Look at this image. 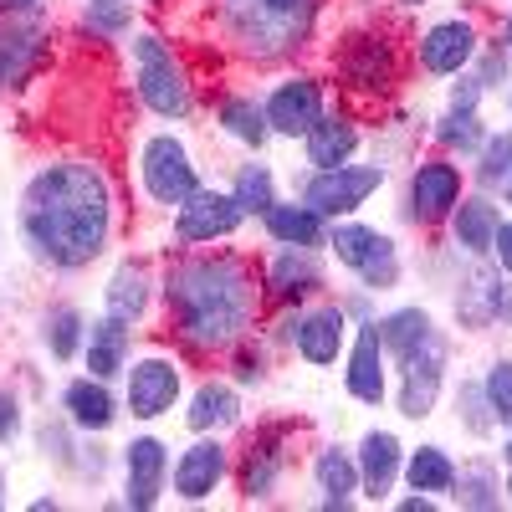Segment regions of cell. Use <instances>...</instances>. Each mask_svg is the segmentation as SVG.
<instances>
[{
  "label": "cell",
  "mask_w": 512,
  "mask_h": 512,
  "mask_svg": "<svg viewBox=\"0 0 512 512\" xmlns=\"http://www.w3.org/2000/svg\"><path fill=\"white\" fill-rule=\"evenodd\" d=\"M262 108H267V123H272V134H282V139H303L308 128L323 118V82L313 77V72H292V77H282L277 88L262 98Z\"/></svg>",
  "instance_id": "17"
},
{
  "label": "cell",
  "mask_w": 512,
  "mask_h": 512,
  "mask_svg": "<svg viewBox=\"0 0 512 512\" xmlns=\"http://www.w3.org/2000/svg\"><path fill=\"white\" fill-rule=\"evenodd\" d=\"M461 82H451V108H466V113H477V103H482V77L477 72H456Z\"/></svg>",
  "instance_id": "43"
},
{
  "label": "cell",
  "mask_w": 512,
  "mask_h": 512,
  "mask_svg": "<svg viewBox=\"0 0 512 512\" xmlns=\"http://www.w3.org/2000/svg\"><path fill=\"white\" fill-rule=\"evenodd\" d=\"M461 164L451 154H431L410 169V190H405V216L415 226H446L451 210L461 205Z\"/></svg>",
  "instance_id": "10"
},
{
  "label": "cell",
  "mask_w": 512,
  "mask_h": 512,
  "mask_svg": "<svg viewBox=\"0 0 512 512\" xmlns=\"http://www.w3.org/2000/svg\"><path fill=\"white\" fill-rule=\"evenodd\" d=\"M47 47H52V31L36 16H0V93L31 82L47 62Z\"/></svg>",
  "instance_id": "16"
},
{
  "label": "cell",
  "mask_w": 512,
  "mask_h": 512,
  "mask_svg": "<svg viewBox=\"0 0 512 512\" xmlns=\"http://www.w3.org/2000/svg\"><path fill=\"white\" fill-rule=\"evenodd\" d=\"M231 195H236V205L246 210V216H256V221H262L267 210L277 205V175H272L267 164H256V159H251V164H241V169H236Z\"/></svg>",
  "instance_id": "38"
},
{
  "label": "cell",
  "mask_w": 512,
  "mask_h": 512,
  "mask_svg": "<svg viewBox=\"0 0 512 512\" xmlns=\"http://www.w3.org/2000/svg\"><path fill=\"white\" fill-rule=\"evenodd\" d=\"M502 492H507V502H512V472H507V482H502Z\"/></svg>",
  "instance_id": "52"
},
{
  "label": "cell",
  "mask_w": 512,
  "mask_h": 512,
  "mask_svg": "<svg viewBox=\"0 0 512 512\" xmlns=\"http://www.w3.org/2000/svg\"><path fill=\"white\" fill-rule=\"evenodd\" d=\"M236 420H241V395H236L231 379H205L200 390L190 395V405H185V425L195 436H216V431H226V425H236Z\"/></svg>",
  "instance_id": "29"
},
{
  "label": "cell",
  "mask_w": 512,
  "mask_h": 512,
  "mask_svg": "<svg viewBox=\"0 0 512 512\" xmlns=\"http://www.w3.org/2000/svg\"><path fill=\"white\" fill-rule=\"evenodd\" d=\"M21 436V400L11 390H0V446H11Z\"/></svg>",
  "instance_id": "44"
},
{
  "label": "cell",
  "mask_w": 512,
  "mask_h": 512,
  "mask_svg": "<svg viewBox=\"0 0 512 512\" xmlns=\"http://www.w3.org/2000/svg\"><path fill=\"white\" fill-rule=\"evenodd\" d=\"M512 175V134H487V144L477 149V169H472V180L482 190H502Z\"/></svg>",
  "instance_id": "40"
},
{
  "label": "cell",
  "mask_w": 512,
  "mask_h": 512,
  "mask_svg": "<svg viewBox=\"0 0 512 512\" xmlns=\"http://www.w3.org/2000/svg\"><path fill=\"white\" fill-rule=\"evenodd\" d=\"M262 226H267V236H272L277 246H308V251H323L333 221L323 216V210H313L308 200H277L267 216H262Z\"/></svg>",
  "instance_id": "26"
},
{
  "label": "cell",
  "mask_w": 512,
  "mask_h": 512,
  "mask_svg": "<svg viewBox=\"0 0 512 512\" xmlns=\"http://www.w3.org/2000/svg\"><path fill=\"white\" fill-rule=\"evenodd\" d=\"M441 384H446V333L436 328L415 354L400 359V390H395V405L405 420H425L441 400Z\"/></svg>",
  "instance_id": "12"
},
{
  "label": "cell",
  "mask_w": 512,
  "mask_h": 512,
  "mask_svg": "<svg viewBox=\"0 0 512 512\" xmlns=\"http://www.w3.org/2000/svg\"><path fill=\"white\" fill-rule=\"evenodd\" d=\"M344 390H349L359 405H384V395H390V359H384V344H379L374 318H364V323H359L354 344H349Z\"/></svg>",
  "instance_id": "21"
},
{
  "label": "cell",
  "mask_w": 512,
  "mask_h": 512,
  "mask_svg": "<svg viewBox=\"0 0 512 512\" xmlns=\"http://www.w3.org/2000/svg\"><path fill=\"white\" fill-rule=\"evenodd\" d=\"M226 472H231V451L216 436H200V441H190L175 456L169 482H175V497L180 502H205V497H216V487L226 482Z\"/></svg>",
  "instance_id": "19"
},
{
  "label": "cell",
  "mask_w": 512,
  "mask_h": 512,
  "mask_svg": "<svg viewBox=\"0 0 512 512\" xmlns=\"http://www.w3.org/2000/svg\"><path fill=\"white\" fill-rule=\"evenodd\" d=\"M507 113H512V93H507Z\"/></svg>",
  "instance_id": "56"
},
{
  "label": "cell",
  "mask_w": 512,
  "mask_h": 512,
  "mask_svg": "<svg viewBox=\"0 0 512 512\" xmlns=\"http://www.w3.org/2000/svg\"><path fill=\"white\" fill-rule=\"evenodd\" d=\"M128 344H134V333H128V323L118 318H98L88 323V344H82V359H88V374L93 379H113L128 369Z\"/></svg>",
  "instance_id": "30"
},
{
  "label": "cell",
  "mask_w": 512,
  "mask_h": 512,
  "mask_svg": "<svg viewBox=\"0 0 512 512\" xmlns=\"http://www.w3.org/2000/svg\"><path fill=\"white\" fill-rule=\"evenodd\" d=\"M431 134H436V144H441V154H477L482 144H487V128H482V113H466V108H446L441 118H436V128H431Z\"/></svg>",
  "instance_id": "37"
},
{
  "label": "cell",
  "mask_w": 512,
  "mask_h": 512,
  "mask_svg": "<svg viewBox=\"0 0 512 512\" xmlns=\"http://www.w3.org/2000/svg\"><path fill=\"white\" fill-rule=\"evenodd\" d=\"M41 344H47V354L57 364L77 359L82 344H88V318H82L72 303H52L47 313H41Z\"/></svg>",
  "instance_id": "35"
},
{
  "label": "cell",
  "mask_w": 512,
  "mask_h": 512,
  "mask_svg": "<svg viewBox=\"0 0 512 512\" xmlns=\"http://www.w3.org/2000/svg\"><path fill=\"white\" fill-rule=\"evenodd\" d=\"M149 297H154L149 267H144V262H118V272H113L108 287H103V313L134 328V323L149 313Z\"/></svg>",
  "instance_id": "28"
},
{
  "label": "cell",
  "mask_w": 512,
  "mask_h": 512,
  "mask_svg": "<svg viewBox=\"0 0 512 512\" xmlns=\"http://www.w3.org/2000/svg\"><path fill=\"white\" fill-rule=\"evenodd\" d=\"M159 292L185 354H231L267 303L262 272L241 251H185L164 267Z\"/></svg>",
  "instance_id": "2"
},
{
  "label": "cell",
  "mask_w": 512,
  "mask_h": 512,
  "mask_svg": "<svg viewBox=\"0 0 512 512\" xmlns=\"http://www.w3.org/2000/svg\"><path fill=\"white\" fill-rule=\"evenodd\" d=\"M502 461L512 466V431H507V441H502Z\"/></svg>",
  "instance_id": "51"
},
{
  "label": "cell",
  "mask_w": 512,
  "mask_h": 512,
  "mask_svg": "<svg viewBox=\"0 0 512 512\" xmlns=\"http://www.w3.org/2000/svg\"><path fill=\"white\" fill-rule=\"evenodd\" d=\"M451 502L466 507V512H497L502 507V477L492 472L487 461H466V466H456Z\"/></svg>",
  "instance_id": "36"
},
{
  "label": "cell",
  "mask_w": 512,
  "mask_h": 512,
  "mask_svg": "<svg viewBox=\"0 0 512 512\" xmlns=\"http://www.w3.org/2000/svg\"><path fill=\"white\" fill-rule=\"evenodd\" d=\"M287 436H292V425H262L246 451H241V497L246 502H267L287 472Z\"/></svg>",
  "instance_id": "20"
},
{
  "label": "cell",
  "mask_w": 512,
  "mask_h": 512,
  "mask_svg": "<svg viewBox=\"0 0 512 512\" xmlns=\"http://www.w3.org/2000/svg\"><path fill=\"white\" fill-rule=\"evenodd\" d=\"M390 180L384 164H338V169H308V180L297 185V200H308L313 210H323L328 221L354 216L359 205H369V195Z\"/></svg>",
  "instance_id": "8"
},
{
  "label": "cell",
  "mask_w": 512,
  "mask_h": 512,
  "mask_svg": "<svg viewBox=\"0 0 512 512\" xmlns=\"http://www.w3.org/2000/svg\"><path fill=\"white\" fill-rule=\"evenodd\" d=\"M482 52V31L472 16H446L436 26H425L415 36V62L420 72H431V77H456L477 62Z\"/></svg>",
  "instance_id": "11"
},
{
  "label": "cell",
  "mask_w": 512,
  "mask_h": 512,
  "mask_svg": "<svg viewBox=\"0 0 512 512\" xmlns=\"http://www.w3.org/2000/svg\"><path fill=\"white\" fill-rule=\"evenodd\" d=\"M482 390H487V405H492L497 425H512V359H497L482 374Z\"/></svg>",
  "instance_id": "42"
},
{
  "label": "cell",
  "mask_w": 512,
  "mask_h": 512,
  "mask_svg": "<svg viewBox=\"0 0 512 512\" xmlns=\"http://www.w3.org/2000/svg\"><path fill=\"white\" fill-rule=\"evenodd\" d=\"M456 420L466 425L472 436H492V405H487V390H482V379H461V390H456Z\"/></svg>",
  "instance_id": "41"
},
{
  "label": "cell",
  "mask_w": 512,
  "mask_h": 512,
  "mask_svg": "<svg viewBox=\"0 0 512 512\" xmlns=\"http://www.w3.org/2000/svg\"><path fill=\"white\" fill-rule=\"evenodd\" d=\"M477 77H482V88H502V82H507V52H502V47H492V52L482 57Z\"/></svg>",
  "instance_id": "46"
},
{
  "label": "cell",
  "mask_w": 512,
  "mask_h": 512,
  "mask_svg": "<svg viewBox=\"0 0 512 512\" xmlns=\"http://www.w3.org/2000/svg\"><path fill=\"white\" fill-rule=\"evenodd\" d=\"M0 492H6V482H0ZM0 507H6V497H0Z\"/></svg>",
  "instance_id": "55"
},
{
  "label": "cell",
  "mask_w": 512,
  "mask_h": 512,
  "mask_svg": "<svg viewBox=\"0 0 512 512\" xmlns=\"http://www.w3.org/2000/svg\"><path fill=\"white\" fill-rule=\"evenodd\" d=\"M62 415H67V425H77V431L103 436L123 410H118V400L108 390V379H93L88 374V379H72L67 390H62Z\"/></svg>",
  "instance_id": "27"
},
{
  "label": "cell",
  "mask_w": 512,
  "mask_h": 512,
  "mask_svg": "<svg viewBox=\"0 0 512 512\" xmlns=\"http://www.w3.org/2000/svg\"><path fill=\"white\" fill-rule=\"evenodd\" d=\"M400 6H410V11H415V6H425V0H400Z\"/></svg>",
  "instance_id": "53"
},
{
  "label": "cell",
  "mask_w": 512,
  "mask_h": 512,
  "mask_svg": "<svg viewBox=\"0 0 512 512\" xmlns=\"http://www.w3.org/2000/svg\"><path fill=\"white\" fill-rule=\"evenodd\" d=\"M507 205H512V175H507Z\"/></svg>",
  "instance_id": "54"
},
{
  "label": "cell",
  "mask_w": 512,
  "mask_h": 512,
  "mask_svg": "<svg viewBox=\"0 0 512 512\" xmlns=\"http://www.w3.org/2000/svg\"><path fill=\"white\" fill-rule=\"evenodd\" d=\"M210 11L241 62L277 67L308 47L323 0H210Z\"/></svg>",
  "instance_id": "3"
},
{
  "label": "cell",
  "mask_w": 512,
  "mask_h": 512,
  "mask_svg": "<svg viewBox=\"0 0 512 512\" xmlns=\"http://www.w3.org/2000/svg\"><path fill=\"white\" fill-rule=\"evenodd\" d=\"M374 328H379V344H384V359H405V354H415L425 338L436 333V318L425 313V308H395V313H384V318H374Z\"/></svg>",
  "instance_id": "33"
},
{
  "label": "cell",
  "mask_w": 512,
  "mask_h": 512,
  "mask_svg": "<svg viewBox=\"0 0 512 512\" xmlns=\"http://www.w3.org/2000/svg\"><path fill=\"white\" fill-rule=\"evenodd\" d=\"M246 221V210L236 205L231 190H210L200 185L180 210H175V246H210V241H226L236 236Z\"/></svg>",
  "instance_id": "13"
},
{
  "label": "cell",
  "mask_w": 512,
  "mask_h": 512,
  "mask_svg": "<svg viewBox=\"0 0 512 512\" xmlns=\"http://www.w3.org/2000/svg\"><path fill=\"white\" fill-rule=\"evenodd\" d=\"M169 446L159 436H134L123 446V507L149 512L159 507L164 487H169Z\"/></svg>",
  "instance_id": "18"
},
{
  "label": "cell",
  "mask_w": 512,
  "mask_h": 512,
  "mask_svg": "<svg viewBox=\"0 0 512 512\" xmlns=\"http://www.w3.org/2000/svg\"><path fill=\"white\" fill-rule=\"evenodd\" d=\"M502 52L512 57V11H507V21H502Z\"/></svg>",
  "instance_id": "50"
},
{
  "label": "cell",
  "mask_w": 512,
  "mask_h": 512,
  "mask_svg": "<svg viewBox=\"0 0 512 512\" xmlns=\"http://www.w3.org/2000/svg\"><path fill=\"white\" fill-rule=\"evenodd\" d=\"M400 472H405L410 492L451 497V487H456V461H451V451H446V446H415V451L405 456Z\"/></svg>",
  "instance_id": "34"
},
{
  "label": "cell",
  "mask_w": 512,
  "mask_h": 512,
  "mask_svg": "<svg viewBox=\"0 0 512 512\" xmlns=\"http://www.w3.org/2000/svg\"><path fill=\"white\" fill-rule=\"evenodd\" d=\"M47 0H0V16H41Z\"/></svg>",
  "instance_id": "48"
},
{
  "label": "cell",
  "mask_w": 512,
  "mask_h": 512,
  "mask_svg": "<svg viewBox=\"0 0 512 512\" xmlns=\"http://www.w3.org/2000/svg\"><path fill=\"white\" fill-rule=\"evenodd\" d=\"M354 461H359V492L369 502H384L390 487H395V477H400V466H405V446H400L395 431H369L359 441Z\"/></svg>",
  "instance_id": "24"
},
{
  "label": "cell",
  "mask_w": 512,
  "mask_h": 512,
  "mask_svg": "<svg viewBox=\"0 0 512 512\" xmlns=\"http://www.w3.org/2000/svg\"><path fill=\"white\" fill-rule=\"evenodd\" d=\"M364 134H359V118L349 108H323V118L303 134V159L308 169H338L359 154Z\"/></svg>",
  "instance_id": "23"
},
{
  "label": "cell",
  "mask_w": 512,
  "mask_h": 512,
  "mask_svg": "<svg viewBox=\"0 0 512 512\" xmlns=\"http://www.w3.org/2000/svg\"><path fill=\"white\" fill-rule=\"evenodd\" d=\"M323 287H328V272L318 262V251L308 246H277V256L262 267V292L277 308H303Z\"/></svg>",
  "instance_id": "15"
},
{
  "label": "cell",
  "mask_w": 512,
  "mask_h": 512,
  "mask_svg": "<svg viewBox=\"0 0 512 512\" xmlns=\"http://www.w3.org/2000/svg\"><path fill=\"white\" fill-rule=\"evenodd\" d=\"M185 390V369L180 359H169V354H144L128 364V390H123V405L134 410V420H159L175 410Z\"/></svg>",
  "instance_id": "14"
},
{
  "label": "cell",
  "mask_w": 512,
  "mask_h": 512,
  "mask_svg": "<svg viewBox=\"0 0 512 512\" xmlns=\"http://www.w3.org/2000/svg\"><path fill=\"white\" fill-rule=\"evenodd\" d=\"M41 451H47V456H57L62 466H72V446H67V431H62V425H41Z\"/></svg>",
  "instance_id": "45"
},
{
  "label": "cell",
  "mask_w": 512,
  "mask_h": 512,
  "mask_svg": "<svg viewBox=\"0 0 512 512\" xmlns=\"http://www.w3.org/2000/svg\"><path fill=\"white\" fill-rule=\"evenodd\" d=\"M82 26L98 41H118L134 31V0H82Z\"/></svg>",
  "instance_id": "39"
},
{
  "label": "cell",
  "mask_w": 512,
  "mask_h": 512,
  "mask_svg": "<svg viewBox=\"0 0 512 512\" xmlns=\"http://www.w3.org/2000/svg\"><path fill=\"white\" fill-rule=\"evenodd\" d=\"M451 246L466 251V256H492V241H497V226H502V205L492 195H461V205L451 210Z\"/></svg>",
  "instance_id": "25"
},
{
  "label": "cell",
  "mask_w": 512,
  "mask_h": 512,
  "mask_svg": "<svg viewBox=\"0 0 512 512\" xmlns=\"http://www.w3.org/2000/svg\"><path fill=\"white\" fill-rule=\"evenodd\" d=\"M216 123L226 128V134H231L236 144H246V149H256V154H262V149H267V139H272L267 108L256 103L251 93H221V103H216Z\"/></svg>",
  "instance_id": "31"
},
{
  "label": "cell",
  "mask_w": 512,
  "mask_h": 512,
  "mask_svg": "<svg viewBox=\"0 0 512 512\" xmlns=\"http://www.w3.org/2000/svg\"><path fill=\"white\" fill-rule=\"evenodd\" d=\"M333 62H338V88L364 103H384L400 82V52L384 31H354Z\"/></svg>",
  "instance_id": "6"
},
{
  "label": "cell",
  "mask_w": 512,
  "mask_h": 512,
  "mask_svg": "<svg viewBox=\"0 0 512 512\" xmlns=\"http://www.w3.org/2000/svg\"><path fill=\"white\" fill-rule=\"evenodd\" d=\"M16 226L26 251L52 272H82L113 246L118 190L98 159H52L21 190Z\"/></svg>",
  "instance_id": "1"
},
{
  "label": "cell",
  "mask_w": 512,
  "mask_h": 512,
  "mask_svg": "<svg viewBox=\"0 0 512 512\" xmlns=\"http://www.w3.org/2000/svg\"><path fill=\"white\" fill-rule=\"evenodd\" d=\"M134 88H139L144 108L159 118H190L195 113V82H190L180 52L159 31L134 36Z\"/></svg>",
  "instance_id": "4"
},
{
  "label": "cell",
  "mask_w": 512,
  "mask_h": 512,
  "mask_svg": "<svg viewBox=\"0 0 512 512\" xmlns=\"http://www.w3.org/2000/svg\"><path fill=\"white\" fill-rule=\"evenodd\" d=\"M139 185L154 205L180 210L195 190H200V169L190 159V149L175 134H149L139 144Z\"/></svg>",
  "instance_id": "7"
},
{
  "label": "cell",
  "mask_w": 512,
  "mask_h": 512,
  "mask_svg": "<svg viewBox=\"0 0 512 512\" xmlns=\"http://www.w3.org/2000/svg\"><path fill=\"white\" fill-rule=\"evenodd\" d=\"M313 482L323 492V507H354L359 492V461L344 446H318L313 456Z\"/></svg>",
  "instance_id": "32"
},
{
  "label": "cell",
  "mask_w": 512,
  "mask_h": 512,
  "mask_svg": "<svg viewBox=\"0 0 512 512\" xmlns=\"http://www.w3.org/2000/svg\"><path fill=\"white\" fill-rule=\"evenodd\" d=\"M456 318L466 328H492L507 323L512 328V282L502 267H477L466 277V287L456 292Z\"/></svg>",
  "instance_id": "22"
},
{
  "label": "cell",
  "mask_w": 512,
  "mask_h": 512,
  "mask_svg": "<svg viewBox=\"0 0 512 512\" xmlns=\"http://www.w3.org/2000/svg\"><path fill=\"white\" fill-rule=\"evenodd\" d=\"M400 512H436V497L431 492H415V497L400 502Z\"/></svg>",
  "instance_id": "49"
},
{
  "label": "cell",
  "mask_w": 512,
  "mask_h": 512,
  "mask_svg": "<svg viewBox=\"0 0 512 512\" xmlns=\"http://www.w3.org/2000/svg\"><path fill=\"white\" fill-rule=\"evenodd\" d=\"M328 251H333L338 267L364 282V292H390L400 282V246L384 231L364 226V221H349V216L333 221L328 226Z\"/></svg>",
  "instance_id": "5"
},
{
  "label": "cell",
  "mask_w": 512,
  "mask_h": 512,
  "mask_svg": "<svg viewBox=\"0 0 512 512\" xmlns=\"http://www.w3.org/2000/svg\"><path fill=\"white\" fill-rule=\"evenodd\" d=\"M492 262L512 277V216H502V226H497V241H492Z\"/></svg>",
  "instance_id": "47"
},
{
  "label": "cell",
  "mask_w": 512,
  "mask_h": 512,
  "mask_svg": "<svg viewBox=\"0 0 512 512\" xmlns=\"http://www.w3.org/2000/svg\"><path fill=\"white\" fill-rule=\"evenodd\" d=\"M277 338H282V344H292L303 364L328 369V364H338V354H344V344H349V313H344V303L287 308Z\"/></svg>",
  "instance_id": "9"
}]
</instances>
